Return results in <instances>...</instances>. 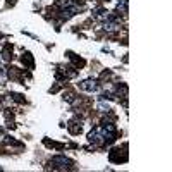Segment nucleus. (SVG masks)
<instances>
[{"mask_svg": "<svg viewBox=\"0 0 172 172\" xmlns=\"http://www.w3.org/2000/svg\"><path fill=\"white\" fill-rule=\"evenodd\" d=\"M50 163L53 167H57V169H65V167H69L71 165V160L69 158H65V157H55V158H52Z\"/></svg>", "mask_w": 172, "mask_h": 172, "instance_id": "nucleus-1", "label": "nucleus"}, {"mask_svg": "<svg viewBox=\"0 0 172 172\" xmlns=\"http://www.w3.org/2000/svg\"><path fill=\"white\" fill-rule=\"evenodd\" d=\"M79 88L84 91H95L96 90V83L93 81V79H86V81H83L81 84H79Z\"/></svg>", "mask_w": 172, "mask_h": 172, "instance_id": "nucleus-2", "label": "nucleus"}, {"mask_svg": "<svg viewBox=\"0 0 172 172\" xmlns=\"http://www.w3.org/2000/svg\"><path fill=\"white\" fill-rule=\"evenodd\" d=\"M117 10L122 12V14H126V12H127V0H122L121 4L117 5Z\"/></svg>", "mask_w": 172, "mask_h": 172, "instance_id": "nucleus-3", "label": "nucleus"}]
</instances>
